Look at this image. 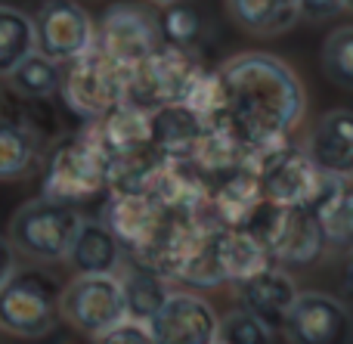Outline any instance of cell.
<instances>
[{
  "mask_svg": "<svg viewBox=\"0 0 353 344\" xmlns=\"http://www.w3.org/2000/svg\"><path fill=\"white\" fill-rule=\"evenodd\" d=\"M59 323V289L43 270H12L0 283V329L16 338H41Z\"/></svg>",
  "mask_w": 353,
  "mask_h": 344,
  "instance_id": "cell-5",
  "label": "cell"
},
{
  "mask_svg": "<svg viewBox=\"0 0 353 344\" xmlns=\"http://www.w3.org/2000/svg\"><path fill=\"white\" fill-rule=\"evenodd\" d=\"M242 227L279 267H310L325 252L319 223L307 205H276L263 199Z\"/></svg>",
  "mask_w": 353,
  "mask_h": 344,
  "instance_id": "cell-3",
  "label": "cell"
},
{
  "mask_svg": "<svg viewBox=\"0 0 353 344\" xmlns=\"http://www.w3.org/2000/svg\"><path fill=\"white\" fill-rule=\"evenodd\" d=\"M214 341L220 344H267L273 341V329L267 323H261L254 314H248L245 307H236L220 320L217 316V335Z\"/></svg>",
  "mask_w": 353,
  "mask_h": 344,
  "instance_id": "cell-27",
  "label": "cell"
},
{
  "mask_svg": "<svg viewBox=\"0 0 353 344\" xmlns=\"http://www.w3.org/2000/svg\"><path fill=\"white\" fill-rule=\"evenodd\" d=\"M99 341L109 344H152V335H149V326L143 320H134V316H121L115 326H109Z\"/></svg>",
  "mask_w": 353,
  "mask_h": 344,
  "instance_id": "cell-28",
  "label": "cell"
},
{
  "mask_svg": "<svg viewBox=\"0 0 353 344\" xmlns=\"http://www.w3.org/2000/svg\"><path fill=\"white\" fill-rule=\"evenodd\" d=\"M128 65L105 56L99 47H87L81 56L62 62L59 97L65 109H72L81 118H99L118 103H124V87H128Z\"/></svg>",
  "mask_w": 353,
  "mask_h": 344,
  "instance_id": "cell-4",
  "label": "cell"
},
{
  "mask_svg": "<svg viewBox=\"0 0 353 344\" xmlns=\"http://www.w3.org/2000/svg\"><path fill=\"white\" fill-rule=\"evenodd\" d=\"M28 53H34L31 16L16 6L0 3V78H6Z\"/></svg>",
  "mask_w": 353,
  "mask_h": 344,
  "instance_id": "cell-25",
  "label": "cell"
},
{
  "mask_svg": "<svg viewBox=\"0 0 353 344\" xmlns=\"http://www.w3.org/2000/svg\"><path fill=\"white\" fill-rule=\"evenodd\" d=\"M254 174L261 192L267 202L276 205H307L310 208L325 190L329 177L307 159L304 146H292V143H273V146L261 149L254 159Z\"/></svg>",
  "mask_w": 353,
  "mask_h": 344,
  "instance_id": "cell-8",
  "label": "cell"
},
{
  "mask_svg": "<svg viewBox=\"0 0 353 344\" xmlns=\"http://www.w3.org/2000/svg\"><path fill=\"white\" fill-rule=\"evenodd\" d=\"M149 121H152L155 149L168 159H186L192 152V146L199 143V136L208 130L183 103L161 105V109L149 112Z\"/></svg>",
  "mask_w": 353,
  "mask_h": 344,
  "instance_id": "cell-22",
  "label": "cell"
},
{
  "mask_svg": "<svg viewBox=\"0 0 353 344\" xmlns=\"http://www.w3.org/2000/svg\"><path fill=\"white\" fill-rule=\"evenodd\" d=\"M146 326L159 344H214L217 314L205 298L192 292H168Z\"/></svg>",
  "mask_w": 353,
  "mask_h": 344,
  "instance_id": "cell-12",
  "label": "cell"
},
{
  "mask_svg": "<svg viewBox=\"0 0 353 344\" xmlns=\"http://www.w3.org/2000/svg\"><path fill=\"white\" fill-rule=\"evenodd\" d=\"M279 329L294 344H338L350 338V314L332 295H319V292L301 295L298 292Z\"/></svg>",
  "mask_w": 353,
  "mask_h": 344,
  "instance_id": "cell-13",
  "label": "cell"
},
{
  "mask_svg": "<svg viewBox=\"0 0 353 344\" xmlns=\"http://www.w3.org/2000/svg\"><path fill=\"white\" fill-rule=\"evenodd\" d=\"M47 146L28 112H0V183L31 177Z\"/></svg>",
  "mask_w": 353,
  "mask_h": 344,
  "instance_id": "cell-15",
  "label": "cell"
},
{
  "mask_svg": "<svg viewBox=\"0 0 353 344\" xmlns=\"http://www.w3.org/2000/svg\"><path fill=\"white\" fill-rule=\"evenodd\" d=\"M159 22V37L161 43L176 50H189V53L201 56V41H205V22H201L199 10L189 6L186 0H171L155 12Z\"/></svg>",
  "mask_w": 353,
  "mask_h": 344,
  "instance_id": "cell-23",
  "label": "cell"
},
{
  "mask_svg": "<svg viewBox=\"0 0 353 344\" xmlns=\"http://www.w3.org/2000/svg\"><path fill=\"white\" fill-rule=\"evenodd\" d=\"M323 72L341 90L353 87V28L350 25L335 28L329 34V41L323 43Z\"/></svg>",
  "mask_w": 353,
  "mask_h": 344,
  "instance_id": "cell-26",
  "label": "cell"
},
{
  "mask_svg": "<svg viewBox=\"0 0 353 344\" xmlns=\"http://www.w3.org/2000/svg\"><path fill=\"white\" fill-rule=\"evenodd\" d=\"M304 152L319 171L350 177L353 174V118L350 109H332L307 134Z\"/></svg>",
  "mask_w": 353,
  "mask_h": 344,
  "instance_id": "cell-16",
  "label": "cell"
},
{
  "mask_svg": "<svg viewBox=\"0 0 353 344\" xmlns=\"http://www.w3.org/2000/svg\"><path fill=\"white\" fill-rule=\"evenodd\" d=\"M109 192L112 196L103 211L105 227L121 242L124 254L140 252V248L146 245V239L152 236L155 223H159L165 208H161L149 192H115V190H109Z\"/></svg>",
  "mask_w": 353,
  "mask_h": 344,
  "instance_id": "cell-17",
  "label": "cell"
},
{
  "mask_svg": "<svg viewBox=\"0 0 353 344\" xmlns=\"http://www.w3.org/2000/svg\"><path fill=\"white\" fill-rule=\"evenodd\" d=\"M59 78H62L59 62L47 59V56H41L34 50L6 74V84L22 99H50L59 93Z\"/></svg>",
  "mask_w": 353,
  "mask_h": 344,
  "instance_id": "cell-24",
  "label": "cell"
},
{
  "mask_svg": "<svg viewBox=\"0 0 353 344\" xmlns=\"http://www.w3.org/2000/svg\"><path fill=\"white\" fill-rule=\"evenodd\" d=\"M199 68H201L199 53L159 43L152 53H146L140 62L130 65L128 87H124V103L137 105L143 112H155L161 105L180 103L189 81L195 78Z\"/></svg>",
  "mask_w": 353,
  "mask_h": 344,
  "instance_id": "cell-6",
  "label": "cell"
},
{
  "mask_svg": "<svg viewBox=\"0 0 353 344\" xmlns=\"http://www.w3.org/2000/svg\"><path fill=\"white\" fill-rule=\"evenodd\" d=\"M220 128L254 149L288 140L307 109V93L288 62L273 53H239L217 68Z\"/></svg>",
  "mask_w": 353,
  "mask_h": 344,
  "instance_id": "cell-1",
  "label": "cell"
},
{
  "mask_svg": "<svg viewBox=\"0 0 353 344\" xmlns=\"http://www.w3.org/2000/svg\"><path fill=\"white\" fill-rule=\"evenodd\" d=\"M78 221V208L37 196L12 214L6 239L12 242L16 254H22V258H31L37 264H56V261H65Z\"/></svg>",
  "mask_w": 353,
  "mask_h": 344,
  "instance_id": "cell-7",
  "label": "cell"
},
{
  "mask_svg": "<svg viewBox=\"0 0 353 344\" xmlns=\"http://www.w3.org/2000/svg\"><path fill=\"white\" fill-rule=\"evenodd\" d=\"M34 50L53 62H68L93 43V19L78 0H43L31 12Z\"/></svg>",
  "mask_w": 353,
  "mask_h": 344,
  "instance_id": "cell-11",
  "label": "cell"
},
{
  "mask_svg": "<svg viewBox=\"0 0 353 344\" xmlns=\"http://www.w3.org/2000/svg\"><path fill=\"white\" fill-rule=\"evenodd\" d=\"M41 196L62 205H78L109 190V159L90 130L62 134L43 149L41 159Z\"/></svg>",
  "mask_w": 353,
  "mask_h": 344,
  "instance_id": "cell-2",
  "label": "cell"
},
{
  "mask_svg": "<svg viewBox=\"0 0 353 344\" xmlns=\"http://www.w3.org/2000/svg\"><path fill=\"white\" fill-rule=\"evenodd\" d=\"M226 12L254 37H276L301 22L298 0H226Z\"/></svg>",
  "mask_w": 353,
  "mask_h": 344,
  "instance_id": "cell-21",
  "label": "cell"
},
{
  "mask_svg": "<svg viewBox=\"0 0 353 344\" xmlns=\"http://www.w3.org/2000/svg\"><path fill=\"white\" fill-rule=\"evenodd\" d=\"M124 316V298L115 273H74L59 292V320L72 329L99 338Z\"/></svg>",
  "mask_w": 353,
  "mask_h": 344,
  "instance_id": "cell-9",
  "label": "cell"
},
{
  "mask_svg": "<svg viewBox=\"0 0 353 344\" xmlns=\"http://www.w3.org/2000/svg\"><path fill=\"white\" fill-rule=\"evenodd\" d=\"M232 295H236L239 307H245L261 323H267L273 332H279L282 316H285L288 304L298 295V285H294V279L288 276L279 264L270 261L261 270H254L245 279L232 283Z\"/></svg>",
  "mask_w": 353,
  "mask_h": 344,
  "instance_id": "cell-14",
  "label": "cell"
},
{
  "mask_svg": "<svg viewBox=\"0 0 353 344\" xmlns=\"http://www.w3.org/2000/svg\"><path fill=\"white\" fill-rule=\"evenodd\" d=\"M19 267V254H16V248H12V242L6 239L3 233H0V283H3L6 276H10L12 270Z\"/></svg>",
  "mask_w": 353,
  "mask_h": 344,
  "instance_id": "cell-30",
  "label": "cell"
},
{
  "mask_svg": "<svg viewBox=\"0 0 353 344\" xmlns=\"http://www.w3.org/2000/svg\"><path fill=\"white\" fill-rule=\"evenodd\" d=\"M146 3H152V6H165V3H171V0H146Z\"/></svg>",
  "mask_w": 353,
  "mask_h": 344,
  "instance_id": "cell-31",
  "label": "cell"
},
{
  "mask_svg": "<svg viewBox=\"0 0 353 344\" xmlns=\"http://www.w3.org/2000/svg\"><path fill=\"white\" fill-rule=\"evenodd\" d=\"M350 177H329L325 190L319 192V199L310 205L313 217L319 223V233L329 252L347 254L350 239H353V217H350Z\"/></svg>",
  "mask_w": 353,
  "mask_h": 344,
  "instance_id": "cell-19",
  "label": "cell"
},
{
  "mask_svg": "<svg viewBox=\"0 0 353 344\" xmlns=\"http://www.w3.org/2000/svg\"><path fill=\"white\" fill-rule=\"evenodd\" d=\"M118 285H121V298H124V316L146 323L149 316L159 310V304L168 295V279L159 270H152L149 264L124 254L121 267H118Z\"/></svg>",
  "mask_w": 353,
  "mask_h": 344,
  "instance_id": "cell-20",
  "label": "cell"
},
{
  "mask_svg": "<svg viewBox=\"0 0 353 344\" xmlns=\"http://www.w3.org/2000/svg\"><path fill=\"white\" fill-rule=\"evenodd\" d=\"M301 6V19L307 22H329V19L341 16L350 10V0H298Z\"/></svg>",
  "mask_w": 353,
  "mask_h": 344,
  "instance_id": "cell-29",
  "label": "cell"
},
{
  "mask_svg": "<svg viewBox=\"0 0 353 344\" xmlns=\"http://www.w3.org/2000/svg\"><path fill=\"white\" fill-rule=\"evenodd\" d=\"M161 43L159 22H155V10L146 3H130V0H118L99 16L93 25V47H99L105 56L118 59L121 65H134L146 53H152Z\"/></svg>",
  "mask_w": 353,
  "mask_h": 344,
  "instance_id": "cell-10",
  "label": "cell"
},
{
  "mask_svg": "<svg viewBox=\"0 0 353 344\" xmlns=\"http://www.w3.org/2000/svg\"><path fill=\"white\" fill-rule=\"evenodd\" d=\"M121 258H124V248L115 239V233L105 227V221L81 217L65 252V261L72 264V270L74 273H118Z\"/></svg>",
  "mask_w": 353,
  "mask_h": 344,
  "instance_id": "cell-18",
  "label": "cell"
}]
</instances>
